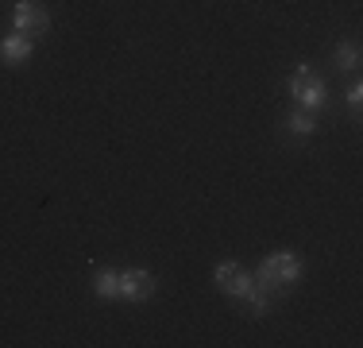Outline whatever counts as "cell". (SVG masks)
I'll return each instance as SVG.
<instances>
[{"instance_id": "5", "label": "cell", "mask_w": 363, "mask_h": 348, "mask_svg": "<svg viewBox=\"0 0 363 348\" xmlns=\"http://www.w3.org/2000/svg\"><path fill=\"white\" fill-rule=\"evenodd\" d=\"M213 278H217V286L224 294H232V298H244L255 283V275H247L240 263H217L213 267Z\"/></svg>"}, {"instance_id": "11", "label": "cell", "mask_w": 363, "mask_h": 348, "mask_svg": "<svg viewBox=\"0 0 363 348\" xmlns=\"http://www.w3.org/2000/svg\"><path fill=\"white\" fill-rule=\"evenodd\" d=\"M359 104H363V85H359V82H352V85H348V109H352V112H359Z\"/></svg>"}, {"instance_id": "8", "label": "cell", "mask_w": 363, "mask_h": 348, "mask_svg": "<svg viewBox=\"0 0 363 348\" xmlns=\"http://www.w3.org/2000/svg\"><path fill=\"white\" fill-rule=\"evenodd\" d=\"M271 298H274V290H267L263 283H252V290L244 294V306H247L252 317H263V313L271 310Z\"/></svg>"}, {"instance_id": "9", "label": "cell", "mask_w": 363, "mask_h": 348, "mask_svg": "<svg viewBox=\"0 0 363 348\" xmlns=\"http://www.w3.org/2000/svg\"><path fill=\"white\" fill-rule=\"evenodd\" d=\"M286 128H290V136L306 139V136H313V132H317V116H313L309 109H294L290 116H286Z\"/></svg>"}, {"instance_id": "10", "label": "cell", "mask_w": 363, "mask_h": 348, "mask_svg": "<svg viewBox=\"0 0 363 348\" xmlns=\"http://www.w3.org/2000/svg\"><path fill=\"white\" fill-rule=\"evenodd\" d=\"M333 62L340 70H359V47L356 43H340V47L333 50Z\"/></svg>"}, {"instance_id": "6", "label": "cell", "mask_w": 363, "mask_h": 348, "mask_svg": "<svg viewBox=\"0 0 363 348\" xmlns=\"http://www.w3.org/2000/svg\"><path fill=\"white\" fill-rule=\"evenodd\" d=\"M31 50H35V39L23 35V31H12V35L0 39V62L16 66V62H23V58H31Z\"/></svg>"}, {"instance_id": "7", "label": "cell", "mask_w": 363, "mask_h": 348, "mask_svg": "<svg viewBox=\"0 0 363 348\" xmlns=\"http://www.w3.org/2000/svg\"><path fill=\"white\" fill-rule=\"evenodd\" d=\"M93 294L105 302H120V271H112V267L93 271Z\"/></svg>"}, {"instance_id": "2", "label": "cell", "mask_w": 363, "mask_h": 348, "mask_svg": "<svg viewBox=\"0 0 363 348\" xmlns=\"http://www.w3.org/2000/svg\"><path fill=\"white\" fill-rule=\"evenodd\" d=\"M290 97H294V104H298V109L317 112V109L328 101V89H325L321 74H313L309 66H298V70L290 74Z\"/></svg>"}, {"instance_id": "3", "label": "cell", "mask_w": 363, "mask_h": 348, "mask_svg": "<svg viewBox=\"0 0 363 348\" xmlns=\"http://www.w3.org/2000/svg\"><path fill=\"white\" fill-rule=\"evenodd\" d=\"M12 23H16V31H23V35H43L50 28V16H47V8L39 4V0H16V8H12Z\"/></svg>"}, {"instance_id": "1", "label": "cell", "mask_w": 363, "mask_h": 348, "mask_svg": "<svg viewBox=\"0 0 363 348\" xmlns=\"http://www.w3.org/2000/svg\"><path fill=\"white\" fill-rule=\"evenodd\" d=\"M306 271V263H301V256H294V251H274V256H267L263 263H259L255 271V283H263L267 290L282 294L286 286H294Z\"/></svg>"}, {"instance_id": "4", "label": "cell", "mask_w": 363, "mask_h": 348, "mask_svg": "<svg viewBox=\"0 0 363 348\" xmlns=\"http://www.w3.org/2000/svg\"><path fill=\"white\" fill-rule=\"evenodd\" d=\"M155 290H159V278L151 271H140V267L120 271V302H147Z\"/></svg>"}]
</instances>
